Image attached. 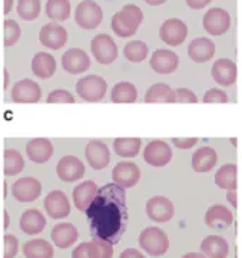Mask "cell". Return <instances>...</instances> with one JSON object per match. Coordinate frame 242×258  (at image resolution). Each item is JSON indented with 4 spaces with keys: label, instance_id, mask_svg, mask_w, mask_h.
Listing matches in <instances>:
<instances>
[{
    "label": "cell",
    "instance_id": "19",
    "mask_svg": "<svg viewBox=\"0 0 242 258\" xmlns=\"http://www.w3.org/2000/svg\"><path fill=\"white\" fill-rule=\"evenodd\" d=\"M62 68L70 75L84 74L91 68V57L82 49H67L62 56Z\"/></svg>",
    "mask_w": 242,
    "mask_h": 258
},
{
    "label": "cell",
    "instance_id": "48",
    "mask_svg": "<svg viewBox=\"0 0 242 258\" xmlns=\"http://www.w3.org/2000/svg\"><path fill=\"white\" fill-rule=\"evenodd\" d=\"M121 258H145V255L135 248H126L121 254Z\"/></svg>",
    "mask_w": 242,
    "mask_h": 258
},
{
    "label": "cell",
    "instance_id": "47",
    "mask_svg": "<svg viewBox=\"0 0 242 258\" xmlns=\"http://www.w3.org/2000/svg\"><path fill=\"white\" fill-rule=\"evenodd\" d=\"M186 5L191 8V9L194 10H199V9H204L206 8L212 0H185Z\"/></svg>",
    "mask_w": 242,
    "mask_h": 258
},
{
    "label": "cell",
    "instance_id": "13",
    "mask_svg": "<svg viewBox=\"0 0 242 258\" xmlns=\"http://www.w3.org/2000/svg\"><path fill=\"white\" fill-rule=\"evenodd\" d=\"M10 95L15 103H37L42 99V88L35 81L25 78L13 85Z\"/></svg>",
    "mask_w": 242,
    "mask_h": 258
},
{
    "label": "cell",
    "instance_id": "39",
    "mask_svg": "<svg viewBox=\"0 0 242 258\" xmlns=\"http://www.w3.org/2000/svg\"><path fill=\"white\" fill-rule=\"evenodd\" d=\"M22 30L16 20L13 19H5L3 22V46L10 47L16 45L20 39Z\"/></svg>",
    "mask_w": 242,
    "mask_h": 258
},
{
    "label": "cell",
    "instance_id": "17",
    "mask_svg": "<svg viewBox=\"0 0 242 258\" xmlns=\"http://www.w3.org/2000/svg\"><path fill=\"white\" fill-rule=\"evenodd\" d=\"M146 214L149 220L155 222H168L175 214V207L172 201L164 195H155L146 203Z\"/></svg>",
    "mask_w": 242,
    "mask_h": 258
},
{
    "label": "cell",
    "instance_id": "38",
    "mask_svg": "<svg viewBox=\"0 0 242 258\" xmlns=\"http://www.w3.org/2000/svg\"><path fill=\"white\" fill-rule=\"evenodd\" d=\"M40 10H42L40 0H18L16 12H18L19 18L26 22H32L39 18Z\"/></svg>",
    "mask_w": 242,
    "mask_h": 258
},
{
    "label": "cell",
    "instance_id": "15",
    "mask_svg": "<svg viewBox=\"0 0 242 258\" xmlns=\"http://www.w3.org/2000/svg\"><path fill=\"white\" fill-rule=\"evenodd\" d=\"M67 30L57 22L46 23L39 32V40L46 49L59 50L67 43Z\"/></svg>",
    "mask_w": 242,
    "mask_h": 258
},
{
    "label": "cell",
    "instance_id": "18",
    "mask_svg": "<svg viewBox=\"0 0 242 258\" xmlns=\"http://www.w3.org/2000/svg\"><path fill=\"white\" fill-rule=\"evenodd\" d=\"M233 222L232 211L223 204L211 205L205 212V224L215 231H222L229 228Z\"/></svg>",
    "mask_w": 242,
    "mask_h": 258
},
{
    "label": "cell",
    "instance_id": "41",
    "mask_svg": "<svg viewBox=\"0 0 242 258\" xmlns=\"http://www.w3.org/2000/svg\"><path fill=\"white\" fill-rule=\"evenodd\" d=\"M19 241L13 234H5L3 237V258H15L18 255Z\"/></svg>",
    "mask_w": 242,
    "mask_h": 258
},
{
    "label": "cell",
    "instance_id": "1",
    "mask_svg": "<svg viewBox=\"0 0 242 258\" xmlns=\"http://www.w3.org/2000/svg\"><path fill=\"white\" fill-rule=\"evenodd\" d=\"M85 212L93 240L106 241L112 245L122 240L129 221L125 189L113 182L103 185Z\"/></svg>",
    "mask_w": 242,
    "mask_h": 258
},
{
    "label": "cell",
    "instance_id": "3",
    "mask_svg": "<svg viewBox=\"0 0 242 258\" xmlns=\"http://www.w3.org/2000/svg\"><path fill=\"white\" fill-rule=\"evenodd\" d=\"M139 247L150 257H162L169 249V238L162 228L148 227L139 234Z\"/></svg>",
    "mask_w": 242,
    "mask_h": 258
},
{
    "label": "cell",
    "instance_id": "45",
    "mask_svg": "<svg viewBox=\"0 0 242 258\" xmlns=\"http://www.w3.org/2000/svg\"><path fill=\"white\" fill-rule=\"evenodd\" d=\"M172 145L177 147L178 149H191L198 144V138L196 137H188V138H172Z\"/></svg>",
    "mask_w": 242,
    "mask_h": 258
},
{
    "label": "cell",
    "instance_id": "12",
    "mask_svg": "<svg viewBox=\"0 0 242 258\" xmlns=\"http://www.w3.org/2000/svg\"><path fill=\"white\" fill-rule=\"evenodd\" d=\"M143 159L148 165L155 166V168L167 166L172 159L171 145L162 139L150 141L143 149Z\"/></svg>",
    "mask_w": 242,
    "mask_h": 258
},
{
    "label": "cell",
    "instance_id": "14",
    "mask_svg": "<svg viewBox=\"0 0 242 258\" xmlns=\"http://www.w3.org/2000/svg\"><path fill=\"white\" fill-rule=\"evenodd\" d=\"M43 207L52 220H63L72 211V205L67 195L60 189H55L47 194L43 201Z\"/></svg>",
    "mask_w": 242,
    "mask_h": 258
},
{
    "label": "cell",
    "instance_id": "30",
    "mask_svg": "<svg viewBox=\"0 0 242 258\" xmlns=\"http://www.w3.org/2000/svg\"><path fill=\"white\" fill-rule=\"evenodd\" d=\"M215 184L225 191L238 189V168L235 164H225L215 174Z\"/></svg>",
    "mask_w": 242,
    "mask_h": 258
},
{
    "label": "cell",
    "instance_id": "34",
    "mask_svg": "<svg viewBox=\"0 0 242 258\" xmlns=\"http://www.w3.org/2000/svg\"><path fill=\"white\" fill-rule=\"evenodd\" d=\"M138 99V89L133 83L118 82L111 91L113 103H135Z\"/></svg>",
    "mask_w": 242,
    "mask_h": 258
},
{
    "label": "cell",
    "instance_id": "46",
    "mask_svg": "<svg viewBox=\"0 0 242 258\" xmlns=\"http://www.w3.org/2000/svg\"><path fill=\"white\" fill-rule=\"evenodd\" d=\"M96 242L99 252H101V258H112L113 257V245L102 240H93Z\"/></svg>",
    "mask_w": 242,
    "mask_h": 258
},
{
    "label": "cell",
    "instance_id": "36",
    "mask_svg": "<svg viewBox=\"0 0 242 258\" xmlns=\"http://www.w3.org/2000/svg\"><path fill=\"white\" fill-rule=\"evenodd\" d=\"M72 5L70 0H47L46 15L47 18L55 22H65L70 18Z\"/></svg>",
    "mask_w": 242,
    "mask_h": 258
},
{
    "label": "cell",
    "instance_id": "54",
    "mask_svg": "<svg viewBox=\"0 0 242 258\" xmlns=\"http://www.w3.org/2000/svg\"><path fill=\"white\" fill-rule=\"evenodd\" d=\"M182 258H205L201 252H189V254H185Z\"/></svg>",
    "mask_w": 242,
    "mask_h": 258
},
{
    "label": "cell",
    "instance_id": "20",
    "mask_svg": "<svg viewBox=\"0 0 242 258\" xmlns=\"http://www.w3.org/2000/svg\"><path fill=\"white\" fill-rule=\"evenodd\" d=\"M149 64L159 75L174 74L179 66V57L171 49H158L150 56Z\"/></svg>",
    "mask_w": 242,
    "mask_h": 258
},
{
    "label": "cell",
    "instance_id": "28",
    "mask_svg": "<svg viewBox=\"0 0 242 258\" xmlns=\"http://www.w3.org/2000/svg\"><path fill=\"white\" fill-rule=\"evenodd\" d=\"M32 72L40 79H50L56 72V59L47 52H37L32 59Z\"/></svg>",
    "mask_w": 242,
    "mask_h": 258
},
{
    "label": "cell",
    "instance_id": "35",
    "mask_svg": "<svg viewBox=\"0 0 242 258\" xmlns=\"http://www.w3.org/2000/svg\"><path fill=\"white\" fill-rule=\"evenodd\" d=\"M113 152L122 158H135L142 148L140 138H116L113 141Z\"/></svg>",
    "mask_w": 242,
    "mask_h": 258
},
{
    "label": "cell",
    "instance_id": "37",
    "mask_svg": "<svg viewBox=\"0 0 242 258\" xmlns=\"http://www.w3.org/2000/svg\"><path fill=\"white\" fill-rule=\"evenodd\" d=\"M123 55L130 63H140L149 55V47L142 40H130L123 47Z\"/></svg>",
    "mask_w": 242,
    "mask_h": 258
},
{
    "label": "cell",
    "instance_id": "40",
    "mask_svg": "<svg viewBox=\"0 0 242 258\" xmlns=\"http://www.w3.org/2000/svg\"><path fill=\"white\" fill-rule=\"evenodd\" d=\"M72 258H101V252L95 241L82 242L73 249Z\"/></svg>",
    "mask_w": 242,
    "mask_h": 258
},
{
    "label": "cell",
    "instance_id": "10",
    "mask_svg": "<svg viewBox=\"0 0 242 258\" xmlns=\"http://www.w3.org/2000/svg\"><path fill=\"white\" fill-rule=\"evenodd\" d=\"M204 29L212 36H222L231 28V15L222 8H211L202 19Z\"/></svg>",
    "mask_w": 242,
    "mask_h": 258
},
{
    "label": "cell",
    "instance_id": "5",
    "mask_svg": "<svg viewBox=\"0 0 242 258\" xmlns=\"http://www.w3.org/2000/svg\"><path fill=\"white\" fill-rule=\"evenodd\" d=\"M103 19L102 8L93 2V0H84L77 5L76 12H74V20L79 28L85 30H92L96 29Z\"/></svg>",
    "mask_w": 242,
    "mask_h": 258
},
{
    "label": "cell",
    "instance_id": "11",
    "mask_svg": "<svg viewBox=\"0 0 242 258\" xmlns=\"http://www.w3.org/2000/svg\"><path fill=\"white\" fill-rule=\"evenodd\" d=\"M85 158L88 165L95 171H102L111 162L109 147L99 139H92L85 147Z\"/></svg>",
    "mask_w": 242,
    "mask_h": 258
},
{
    "label": "cell",
    "instance_id": "27",
    "mask_svg": "<svg viewBox=\"0 0 242 258\" xmlns=\"http://www.w3.org/2000/svg\"><path fill=\"white\" fill-rule=\"evenodd\" d=\"M201 254L205 258H226L229 254V244L221 235H208L201 242Z\"/></svg>",
    "mask_w": 242,
    "mask_h": 258
},
{
    "label": "cell",
    "instance_id": "2",
    "mask_svg": "<svg viewBox=\"0 0 242 258\" xmlns=\"http://www.w3.org/2000/svg\"><path fill=\"white\" fill-rule=\"evenodd\" d=\"M143 20V12L136 5H125L116 12L111 20L113 33L119 37H132L139 29Z\"/></svg>",
    "mask_w": 242,
    "mask_h": 258
},
{
    "label": "cell",
    "instance_id": "25",
    "mask_svg": "<svg viewBox=\"0 0 242 258\" xmlns=\"http://www.w3.org/2000/svg\"><path fill=\"white\" fill-rule=\"evenodd\" d=\"M19 227L26 235H37L46 227V217L36 208H30L20 215Z\"/></svg>",
    "mask_w": 242,
    "mask_h": 258
},
{
    "label": "cell",
    "instance_id": "33",
    "mask_svg": "<svg viewBox=\"0 0 242 258\" xmlns=\"http://www.w3.org/2000/svg\"><path fill=\"white\" fill-rule=\"evenodd\" d=\"M25 168V159L15 148H6L3 152V175H19Z\"/></svg>",
    "mask_w": 242,
    "mask_h": 258
},
{
    "label": "cell",
    "instance_id": "26",
    "mask_svg": "<svg viewBox=\"0 0 242 258\" xmlns=\"http://www.w3.org/2000/svg\"><path fill=\"white\" fill-rule=\"evenodd\" d=\"M216 162H218V154L214 148L211 147L198 148L192 154V159H191L192 169L198 174H206L212 171Z\"/></svg>",
    "mask_w": 242,
    "mask_h": 258
},
{
    "label": "cell",
    "instance_id": "43",
    "mask_svg": "<svg viewBox=\"0 0 242 258\" xmlns=\"http://www.w3.org/2000/svg\"><path fill=\"white\" fill-rule=\"evenodd\" d=\"M204 103H228V93L219 88H212L205 92Z\"/></svg>",
    "mask_w": 242,
    "mask_h": 258
},
{
    "label": "cell",
    "instance_id": "50",
    "mask_svg": "<svg viewBox=\"0 0 242 258\" xmlns=\"http://www.w3.org/2000/svg\"><path fill=\"white\" fill-rule=\"evenodd\" d=\"M15 0H3V15H9Z\"/></svg>",
    "mask_w": 242,
    "mask_h": 258
},
{
    "label": "cell",
    "instance_id": "44",
    "mask_svg": "<svg viewBox=\"0 0 242 258\" xmlns=\"http://www.w3.org/2000/svg\"><path fill=\"white\" fill-rule=\"evenodd\" d=\"M174 92H175V102L178 103H196L198 102V96L195 92L188 88H178Z\"/></svg>",
    "mask_w": 242,
    "mask_h": 258
},
{
    "label": "cell",
    "instance_id": "51",
    "mask_svg": "<svg viewBox=\"0 0 242 258\" xmlns=\"http://www.w3.org/2000/svg\"><path fill=\"white\" fill-rule=\"evenodd\" d=\"M10 225V215H9V211L8 210H5L3 211V228L5 230H8Z\"/></svg>",
    "mask_w": 242,
    "mask_h": 258
},
{
    "label": "cell",
    "instance_id": "7",
    "mask_svg": "<svg viewBox=\"0 0 242 258\" xmlns=\"http://www.w3.org/2000/svg\"><path fill=\"white\" fill-rule=\"evenodd\" d=\"M188 36V26L184 20L178 18L167 19L159 29V37L168 46H179Z\"/></svg>",
    "mask_w": 242,
    "mask_h": 258
},
{
    "label": "cell",
    "instance_id": "22",
    "mask_svg": "<svg viewBox=\"0 0 242 258\" xmlns=\"http://www.w3.org/2000/svg\"><path fill=\"white\" fill-rule=\"evenodd\" d=\"M212 79L221 86H232L238 79V66L231 59L215 60L211 69Z\"/></svg>",
    "mask_w": 242,
    "mask_h": 258
},
{
    "label": "cell",
    "instance_id": "31",
    "mask_svg": "<svg viewBox=\"0 0 242 258\" xmlns=\"http://www.w3.org/2000/svg\"><path fill=\"white\" fill-rule=\"evenodd\" d=\"M23 255L25 258H53L55 257V249L53 245L49 241L43 238H35L23 245Z\"/></svg>",
    "mask_w": 242,
    "mask_h": 258
},
{
    "label": "cell",
    "instance_id": "32",
    "mask_svg": "<svg viewBox=\"0 0 242 258\" xmlns=\"http://www.w3.org/2000/svg\"><path fill=\"white\" fill-rule=\"evenodd\" d=\"M146 103H175V92L167 83H155L145 93Z\"/></svg>",
    "mask_w": 242,
    "mask_h": 258
},
{
    "label": "cell",
    "instance_id": "6",
    "mask_svg": "<svg viewBox=\"0 0 242 258\" xmlns=\"http://www.w3.org/2000/svg\"><path fill=\"white\" fill-rule=\"evenodd\" d=\"M91 52L99 64H112L118 57V46L106 33H99L91 42Z\"/></svg>",
    "mask_w": 242,
    "mask_h": 258
},
{
    "label": "cell",
    "instance_id": "49",
    "mask_svg": "<svg viewBox=\"0 0 242 258\" xmlns=\"http://www.w3.org/2000/svg\"><path fill=\"white\" fill-rule=\"evenodd\" d=\"M238 194H236V191H228L226 192V200L229 201V204L232 205L233 208L236 210L238 208V205H239V203H238Z\"/></svg>",
    "mask_w": 242,
    "mask_h": 258
},
{
    "label": "cell",
    "instance_id": "16",
    "mask_svg": "<svg viewBox=\"0 0 242 258\" xmlns=\"http://www.w3.org/2000/svg\"><path fill=\"white\" fill-rule=\"evenodd\" d=\"M56 174L63 182L80 181L85 175V164L76 155H65L56 165Z\"/></svg>",
    "mask_w": 242,
    "mask_h": 258
},
{
    "label": "cell",
    "instance_id": "23",
    "mask_svg": "<svg viewBox=\"0 0 242 258\" xmlns=\"http://www.w3.org/2000/svg\"><path fill=\"white\" fill-rule=\"evenodd\" d=\"M215 52L216 46L209 37H196L188 46V56L195 63H206L212 60Z\"/></svg>",
    "mask_w": 242,
    "mask_h": 258
},
{
    "label": "cell",
    "instance_id": "42",
    "mask_svg": "<svg viewBox=\"0 0 242 258\" xmlns=\"http://www.w3.org/2000/svg\"><path fill=\"white\" fill-rule=\"evenodd\" d=\"M47 103H74V96L67 89H55L47 95Z\"/></svg>",
    "mask_w": 242,
    "mask_h": 258
},
{
    "label": "cell",
    "instance_id": "55",
    "mask_svg": "<svg viewBox=\"0 0 242 258\" xmlns=\"http://www.w3.org/2000/svg\"><path fill=\"white\" fill-rule=\"evenodd\" d=\"M3 186H5V189H3V194H5V198H6V194H8V184L5 182V185H3Z\"/></svg>",
    "mask_w": 242,
    "mask_h": 258
},
{
    "label": "cell",
    "instance_id": "9",
    "mask_svg": "<svg viewBox=\"0 0 242 258\" xmlns=\"http://www.w3.org/2000/svg\"><path fill=\"white\" fill-rule=\"evenodd\" d=\"M10 192L19 203H33L42 194V184L37 178L23 176L12 184Z\"/></svg>",
    "mask_w": 242,
    "mask_h": 258
},
{
    "label": "cell",
    "instance_id": "52",
    "mask_svg": "<svg viewBox=\"0 0 242 258\" xmlns=\"http://www.w3.org/2000/svg\"><path fill=\"white\" fill-rule=\"evenodd\" d=\"M9 86V71L3 69V89H8Z\"/></svg>",
    "mask_w": 242,
    "mask_h": 258
},
{
    "label": "cell",
    "instance_id": "29",
    "mask_svg": "<svg viewBox=\"0 0 242 258\" xmlns=\"http://www.w3.org/2000/svg\"><path fill=\"white\" fill-rule=\"evenodd\" d=\"M98 192V186L93 181H84L77 186H74L72 198H73L74 207L80 212H85L88 210L89 204L92 203L95 195Z\"/></svg>",
    "mask_w": 242,
    "mask_h": 258
},
{
    "label": "cell",
    "instance_id": "24",
    "mask_svg": "<svg viewBox=\"0 0 242 258\" xmlns=\"http://www.w3.org/2000/svg\"><path fill=\"white\" fill-rule=\"evenodd\" d=\"M52 242L57 248H70L79 238V231L72 222H59L52 228L50 232Z\"/></svg>",
    "mask_w": 242,
    "mask_h": 258
},
{
    "label": "cell",
    "instance_id": "53",
    "mask_svg": "<svg viewBox=\"0 0 242 258\" xmlns=\"http://www.w3.org/2000/svg\"><path fill=\"white\" fill-rule=\"evenodd\" d=\"M143 2L150 5V6H160V5L167 3V0H143Z\"/></svg>",
    "mask_w": 242,
    "mask_h": 258
},
{
    "label": "cell",
    "instance_id": "4",
    "mask_svg": "<svg viewBox=\"0 0 242 258\" xmlns=\"http://www.w3.org/2000/svg\"><path fill=\"white\" fill-rule=\"evenodd\" d=\"M108 91V83L99 75H86L76 83V93L85 102H101Z\"/></svg>",
    "mask_w": 242,
    "mask_h": 258
},
{
    "label": "cell",
    "instance_id": "21",
    "mask_svg": "<svg viewBox=\"0 0 242 258\" xmlns=\"http://www.w3.org/2000/svg\"><path fill=\"white\" fill-rule=\"evenodd\" d=\"M53 144L49 138H33L26 144V155L33 164H46L53 157Z\"/></svg>",
    "mask_w": 242,
    "mask_h": 258
},
{
    "label": "cell",
    "instance_id": "8",
    "mask_svg": "<svg viewBox=\"0 0 242 258\" xmlns=\"http://www.w3.org/2000/svg\"><path fill=\"white\" fill-rule=\"evenodd\" d=\"M140 175V168L132 161H122L112 169V181L122 189H129L136 186Z\"/></svg>",
    "mask_w": 242,
    "mask_h": 258
}]
</instances>
